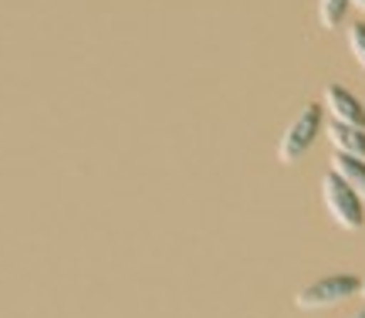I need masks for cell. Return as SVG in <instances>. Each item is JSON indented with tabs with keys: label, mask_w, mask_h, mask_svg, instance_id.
<instances>
[{
	"label": "cell",
	"mask_w": 365,
	"mask_h": 318,
	"mask_svg": "<svg viewBox=\"0 0 365 318\" xmlns=\"http://www.w3.org/2000/svg\"><path fill=\"white\" fill-rule=\"evenodd\" d=\"M322 200H325L328 217L341 227V230H359L365 220V200L355 193L352 186L341 180L339 173L328 170L322 176Z\"/></svg>",
	"instance_id": "obj_1"
},
{
	"label": "cell",
	"mask_w": 365,
	"mask_h": 318,
	"mask_svg": "<svg viewBox=\"0 0 365 318\" xmlns=\"http://www.w3.org/2000/svg\"><path fill=\"white\" fill-rule=\"evenodd\" d=\"M322 133H325V108L308 106L304 112H298L294 122L284 129L281 143H277V163H284V166L298 163V159L314 146V139Z\"/></svg>",
	"instance_id": "obj_2"
},
{
	"label": "cell",
	"mask_w": 365,
	"mask_h": 318,
	"mask_svg": "<svg viewBox=\"0 0 365 318\" xmlns=\"http://www.w3.org/2000/svg\"><path fill=\"white\" fill-rule=\"evenodd\" d=\"M359 292H362V281L355 275H331V278H322L308 288H301L294 294V305L304 312H322V308H335L341 302H349Z\"/></svg>",
	"instance_id": "obj_3"
},
{
	"label": "cell",
	"mask_w": 365,
	"mask_h": 318,
	"mask_svg": "<svg viewBox=\"0 0 365 318\" xmlns=\"http://www.w3.org/2000/svg\"><path fill=\"white\" fill-rule=\"evenodd\" d=\"M322 108L331 112V122H341V125H352V129L365 133V106L349 92V88L328 85L325 95H322Z\"/></svg>",
	"instance_id": "obj_4"
},
{
	"label": "cell",
	"mask_w": 365,
	"mask_h": 318,
	"mask_svg": "<svg viewBox=\"0 0 365 318\" xmlns=\"http://www.w3.org/2000/svg\"><path fill=\"white\" fill-rule=\"evenodd\" d=\"M328 143L335 146V153L341 156H352V159H362L365 163V133L352 129V125H341V122H331L325 129Z\"/></svg>",
	"instance_id": "obj_5"
},
{
	"label": "cell",
	"mask_w": 365,
	"mask_h": 318,
	"mask_svg": "<svg viewBox=\"0 0 365 318\" xmlns=\"http://www.w3.org/2000/svg\"><path fill=\"white\" fill-rule=\"evenodd\" d=\"M331 173H339L345 183L352 186L355 193L365 200V163L362 159H352V156H341V153H335L331 156Z\"/></svg>",
	"instance_id": "obj_6"
},
{
	"label": "cell",
	"mask_w": 365,
	"mask_h": 318,
	"mask_svg": "<svg viewBox=\"0 0 365 318\" xmlns=\"http://www.w3.org/2000/svg\"><path fill=\"white\" fill-rule=\"evenodd\" d=\"M349 7H352V0H318V24L325 31H335L345 21Z\"/></svg>",
	"instance_id": "obj_7"
},
{
	"label": "cell",
	"mask_w": 365,
	"mask_h": 318,
	"mask_svg": "<svg viewBox=\"0 0 365 318\" xmlns=\"http://www.w3.org/2000/svg\"><path fill=\"white\" fill-rule=\"evenodd\" d=\"M349 51L359 61V68L365 71V24H352L349 27Z\"/></svg>",
	"instance_id": "obj_8"
},
{
	"label": "cell",
	"mask_w": 365,
	"mask_h": 318,
	"mask_svg": "<svg viewBox=\"0 0 365 318\" xmlns=\"http://www.w3.org/2000/svg\"><path fill=\"white\" fill-rule=\"evenodd\" d=\"M352 7H359V11H365V0H352Z\"/></svg>",
	"instance_id": "obj_9"
},
{
	"label": "cell",
	"mask_w": 365,
	"mask_h": 318,
	"mask_svg": "<svg viewBox=\"0 0 365 318\" xmlns=\"http://www.w3.org/2000/svg\"><path fill=\"white\" fill-rule=\"evenodd\" d=\"M352 318H365V308H359V312H355V315Z\"/></svg>",
	"instance_id": "obj_10"
},
{
	"label": "cell",
	"mask_w": 365,
	"mask_h": 318,
	"mask_svg": "<svg viewBox=\"0 0 365 318\" xmlns=\"http://www.w3.org/2000/svg\"><path fill=\"white\" fill-rule=\"evenodd\" d=\"M359 294H362V298H365V281H362V292H359Z\"/></svg>",
	"instance_id": "obj_11"
}]
</instances>
